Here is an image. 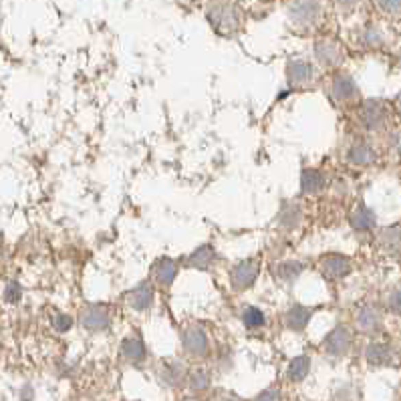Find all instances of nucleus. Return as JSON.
<instances>
[{
	"mask_svg": "<svg viewBox=\"0 0 401 401\" xmlns=\"http://www.w3.org/2000/svg\"><path fill=\"white\" fill-rule=\"evenodd\" d=\"M210 385V375L204 371V369H196L192 375H190V387L200 391V389H206Z\"/></svg>",
	"mask_w": 401,
	"mask_h": 401,
	"instance_id": "nucleus-26",
	"label": "nucleus"
},
{
	"mask_svg": "<svg viewBox=\"0 0 401 401\" xmlns=\"http://www.w3.org/2000/svg\"><path fill=\"white\" fill-rule=\"evenodd\" d=\"M186 268L192 270H210L212 265L216 263V250L210 244H204L200 248H196L190 256H186Z\"/></svg>",
	"mask_w": 401,
	"mask_h": 401,
	"instance_id": "nucleus-13",
	"label": "nucleus"
},
{
	"mask_svg": "<svg viewBox=\"0 0 401 401\" xmlns=\"http://www.w3.org/2000/svg\"><path fill=\"white\" fill-rule=\"evenodd\" d=\"M178 263L175 260H171V258H158L156 263H154V267H151V278H154V282H156V287H160V289H169L171 287V282L175 280V274H178Z\"/></svg>",
	"mask_w": 401,
	"mask_h": 401,
	"instance_id": "nucleus-9",
	"label": "nucleus"
},
{
	"mask_svg": "<svg viewBox=\"0 0 401 401\" xmlns=\"http://www.w3.org/2000/svg\"><path fill=\"white\" fill-rule=\"evenodd\" d=\"M319 270L327 280H337L351 272V260L343 254H325L319 260Z\"/></svg>",
	"mask_w": 401,
	"mask_h": 401,
	"instance_id": "nucleus-7",
	"label": "nucleus"
},
{
	"mask_svg": "<svg viewBox=\"0 0 401 401\" xmlns=\"http://www.w3.org/2000/svg\"><path fill=\"white\" fill-rule=\"evenodd\" d=\"M23 297V291L16 282H8L6 284V291H4V299L8 302H19Z\"/></svg>",
	"mask_w": 401,
	"mask_h": 401,
	"instance_id": "nucleus-29",
	"label": "nucleus"
},
{
	"mask_svg": "<svg viewBox=\"0 0 401 401\" xmlns=\"http://www.w3.org/2000/svg\"><path fill=\"white\" fill-rule=\"evenodd\" d=\"M304 268H306V265L301 263V260H284V263L276 265V268H274V276H276L278 282L291 284V282H295V280L301 276L302 272H304Z\"/></svg>",
	"mask_w": 401,
	"mask_h": 401,
	"instance_id": "nucleus-16",
	"label": "nucleus"
},
{
	"mask_svg": "<svg viewBox=\"0 0 401 401\" xmlns=\"http://www.w3.org/2000/svg\"><path fill=\"white\" fill-rule=\"evenodd\" d=\"M287 12L295 29L299 31L315 29L323 19V0H291Z\"/></svg>",
	"mask_w": 401,
	"mask_h": 401,
	"instance_id": "nucleus-2",
	"label": "nucleus"
},
{
	"mask_svg": "<svg viewBox=\"0 0 401 401\" xmlns=\"http://www.w3.org/2000/svg\"><path fill=\"white\" fill-rule=\"evenodd\" d=\"M79 321L87 331H103L109 327V321H111L109 306L107 304H87L81 311Z\"/></svg>",
	"mask_w": 401,
	"mask_h": 401,
	"instance_id": "nucleus-4",
	"label": "nucleus"
},
{
	"mask_svg": "<svg viewBox=\"0 0 401 401\" xmlns=\"http://www.w3.org/2000/svg\"><path fill=\"white\" fill-rule=\"evenodd\" d=\"M210 25L222 34H232L242 25V10L232 0H216L208 6Z\"/></svg>",
	"mask_w": 401,
	"mask_h": 401,
	"instance_id": "nucleus-1",
	"label": "nucleus"
},
{
	"mask_svg": "<svg viewBox=\"0 0 401 401\" xmlns=\"http://www.w3.org/2000/svg\"><path fill=\"white\" fill-rule=\"evenodd\" d=\"M258 274H260V258L258 256L240 260L230 272V284H232L236 293H242V291L250 289L256 282Z\"/></svg>",
	"mask_w": 401,
	"mask_h": 401,
	"instance_id": "nucleus-3",
	"label": "nucleus"
},
{
	"mask_svg": "<svg viewBox=\"0 0 401 401\" xmlns=\"http://www.w3.org/2000/svg\"><path fill=\"white\" fill-rule=\"evenodd\" d=\"M222 401H232V400H222Z\"/></svg>",
	"mask_w": 401,
	"mask_h": 401,
	"instance_id": "nucleus-35",
	"label": "nucleus"
},
{
	"mask_svg": "<svg viewBox=\"0 0 401 401\" xmlns=\"http://www.w3.org/2000/svg\"><path fill=\"white\" fill-rule=\"evenodd\" d=\"M313 79H315V67L308 61H304V59H291L287 63L289 87H293V89L306 87Z\"/></svg>",
	"mask_w": 401,
	"mask_h": 401,
	"instance_id": "nucleus-5",
	"label": "nucleus"
},
{
	"mask_svg": "<svg viewBox=\"0 0 401 401\" xmlns=\"http://www.w3.org/2000/svg\"><path fill=\"white\" fill-rule=\"evenodd\" d=\"M308 365H311V361H308V357H297V359H293L291 361V365H289V377L293 379V381H301L306 377V373H308Z\"/></svg>",
	"mask_w": 401,
	"mask_h": 401,
	"instance_id": "nucleus-24",
	"label": "nucleus"
},
{
	"mask_svg": "<svg viewBox=\"0 0 401 401\" xmlns=\"http://www.w3.org/2000/svg\"><path fill=\"white\" fill-rule=\"evenodd\" d=\"M325 188V178L319 169H302L301 173V192L306 196H315L319 192H323Z\"/></svg>",
	"mask_w": 401,
	"mask_h": 401,
	"instance_id": "nucleus-17",
	"label": "nucleus"
},
{
	"mask_svg": "<svg viewBox=\"0 0 401 401\" xmlns=\"http://www.w3.org/2000/svg\"><path fill=\"white\" fill-rule=\"evenodd\" d=\"M182 343L184 349L194 357H202L208 353V335L198 325H192L182 333Z\"/></svg>",
	"mask_w": 401,
	"mask_h": 401,
	"instance_id": "nucleus-8",
	"label": "nucleus"
},
{
	"mask_svg": "<svg viewBox=\"0 0 401 401\" xmlns=\"http://www.w3.org/2000/svg\"><path fill=\"white\" fill-rule=\"evenodd\" d=\"M256 401H280V393L276 389H268L265 393H260Z\"/></svg>",
	"mask_w": 401,
	"mask_h": 401,
	"instance_id": "nucleus-32",
	"label": "nucleus"
},
{
	"mask_svg": "<svg viewBox=\"0 0 401 401\" xmlns=\"http://www.w3.org/2000/svg\"><path fill=\"white\" fill-rule=\"evenodd\" d=\"M53 325H55V329H57L59 333H65V331L71 329L73 319L67 317V315H63V313H59V315H55V317H53Z\"/></svg>",
	"mask_w": 401,
	"mask_h": 401,
	"instance_id": "nucleus-28",
	"label": "nucleus"
},
{
	"mask_svg": "<svg viewBox=\"0 0 401 401\" xmlns=\"http://www.w3.org/2000/svg\"><path fill=\"white\" fill-rule=\"evenodd\" d=\"M278 220H280V226H284L287 230L297 228V226H299V222H301V208H299L295 202L284 204V208H282V212H280Z\"/></svg>",
	"mask_w": 401,
	"mask_h": 401,
	"instance_id": "nucleus-21",
	"label": "nucleus"
},
{
	"mask_svg": "<svg viewBox=\"0 0 401 401\" xmlns=\"http://www.w3.org/2000/svg\"><path fill=\"white\" fill-rule=\"evenodd\" d=\"M331 97L339 103H349L357 97V85L355 81L345 75V73H339L331 83Z\"/></svg>",
	"mask_w": 401,
	"mask_h": 401,
	"instance_id": "nucleus-12",
	"label": "nucleus"
},
{
	"mask_svg": "<svg viewBox=\"0 0 401 401\" xmlns=\"http://www.w3.org/2000/svg\"><path fill=\"white\" fill-rule=\"evenodd\" d=\"M398 109H400V113H401V95H400V99H398Z\"/></svg>",
	"mask_w": 401,
	"mask_h": 401,
	"instance_id": "nucleus-34",
	"label": "nucleus"
},
{
	"mask_svg": "<svg viewBox=\"0 0 401 401\" xmlns=\"http://www.w3.org/2000/svg\"><path fill=\"white\" fill-rule=\"evenodd\" d=\"M381 244L389 252H398L401 248V232L400 228H387L381 232Z\"/></svg>",
	"mask_w": 401,
	"mask_h": 401,
	"instance_id": "nucleus-25",
	"label": "nucleus"
},
{
	"mask_svg": "<svg viewBox=\"0 0 401 401\" xmlns=\"http://www.w3.org/2000/svg\"><path fill=\"white\" fill-rule=\"evenodd\" d=\"M347 160L355 166H369L373 160H375V154L371 149V145L365 141H357L351 145L349 154H347Z\"/></svg>",
	"mask_w": 401,
	"mask_h": 401,
	"instance_id": "nucleus-18",
	"label": "nucleus"
},
{
	"mask_svg": "<svg viewBox=\"0 0 401 401\" xmlns=\"http://www.w3.org/2000/svg\"><path fill=\"white\" fill-rule=\"evenodd\" d=\"M242 323L248 327V329H258L267 323V317L260 308L256 306H246L244 313H242Z\"/></svg>",
	"mask_w": 401,
	"mask_h": 401,
	"instance_id": "nucleus-23",
	"label": "nucleus"
},
{
	"mask_svg": "<svg viewBox=\"0 0 401 401\" xmlns=\"http://www.w3.org/2000/svg\"><path fill=\"white\" fill-rule=\"evenodd\" d=\"M311 315H313V311L306 308L304 304H295V306H291V308L284 313L282 323H284L291 331H302V329L306 327V323L311 321Z\"/></svg>",
	"mask_w": 401,
	"mask_h": 401,
	"instance_id": "nucleus-15",
	"label": "nucleus"
},
{
	"mask_svg": "<svg viewBox=\"0 0 401 401\" xmlns=\"http://www.w3.org/2000/svg\"><path fill=\"white\" fill-rule=\"evenodd\" d=\"M337 2V6H341V8H351V6H355L359 0H335Z\"/></svg>",
	"mask_w": 401,
	"mask_h": 401,
	"instance_id": "nucleus-33",
	"label": "nucleus"
},
{
	"mask_svg": "<svg viewBox=\"0 0 401 401\" xmlns=\"http://www.w3.org/2000/svg\"><path fill=\"white\" fill-rule=\"evenodd\" d=\"M154 295H156L154 284L147 282V280H143V282H139L135 289H132V291L125 295V302H127V306H132L134 311H145V308L151 306Z\"/></svg>",
	"mask_w": 401,
	"mask_h": 401,
	"instance_id": "nucleus-10",
	"label": "nucleus"
},
{
	"mask_svg": "<svg viewBox=\"0 0 401 401\" xmlns=\"http://www.w3.org/2000/svg\"><path fill=\"white\" fill-rule=\"evenodd\" d=\"M387 121V109L381 101H367L361 109V123L367 130H379Z\"/></svg>",
	"mask_w": 401,
	"mask_h": 401,
	"instance_id": "nucleus-11",
	"label": "nucleus"
},
{
	"mask_svg": "<svg viewBox=\"0 0 401 401\" xmlns=\"http://www.w3.org/2000/svg\"><path fill=\"white\" fill-rule=\"evenodd\" d=\"M389 308H391L393 313L401 315V289L400 291H396V293L389 297Z\"/></svg>",
	"mask_w": 401,
	"mask_h": 401,
	"instance_id": "nucleus-31",
	"label": "nucleus"
},
{
	"mask_svg": "<svg viewBox=\"0 0 401 401\" xmlns=\"http://www.w3.org/2000/svg\"><path fill=\"white\" fill-rule=\"evenodd\" d=\"M367 357L371 363H385L389 359V351L383 345H371L367 351Z\"/></svg>",
	"mask_w": 401,
	"mask_h": 401,
	"instance_id": "nucleus-27",
	"label": "nucleus"
},
{
	"mask_svg": "<svg viewBox=\"0 0 401 401\" xmlns=\"http://www.w3.org/2000/svg\"><path fill=\"white\" fill-rule=\"evenodd\" d=\"M357 325H359V329L365 331V333H375V331L379 329L381 321H379V315H377L371 306H365V308H361L359 315H357Z\"/></svg>",
	"mask_w": 401,
	"mask_h": 401,
	"instance_id": "nucleus-22",
	"label": "nucleus"
},
{
	"mask_svg": "<svg viewBox=\"0 0 401 401\" xmlns=\"http://www.w3.org/2000/svg\"><path fill=\"white\" fill-rule=\"evenodd\" d=\"M351 345V335L347 327H335L333 331L329 333V337L325 339V349L331 353V355H343Z\"/></svg>",
	"mask_w": 401,
	"mask_h": 401,
	"instance_id": "nucleus-14",
	"label": "nucleus"
},
{
	"mask_svg": "<svg viewBox=\"0 0 401 401\" xmlns=\"http://www.w3.org/2000/svg\"><path fill=\"white\" fill-rule=\"evenodd\" d=\"M121 355L123 359L132 361V363H137L145 357V347L141 343V339L137 337H127L123 343H121Z\"/></svg>",
	"mask_w": 401,
	"mask_h": 401,
	"instance_id": "nucleus-19",
	"label": "nucleus"
},
{
	"mask_svg": "<svg viewBox=\"0 0 401 401\" xmlns=\"http://www.w3.org/2000/svg\"><path fill=\"white\" fill-rule=\"evenodd\" d=\"M315 59L319 65L327 69L339 67L341 61H343V51L341 47L337 45V40H331V38H319L315 42Z\"/></svg>",
	"mask_w": 401,
	"mask_h": 401,
	"instance_id": "nucleus-6",
	"label": "nucleus"
},
{
	"mask_svg": "<svg viewBox=\"0 0 401 401\" xmlns=\"http://www.w3.org/2000/svg\"><path fill=\"white\" fill-rule=\"evenodd\" d=\"M351 226L355 230H371L375 226V214L365 208V206H359L353 214H351Z\"/></svg>",
	"mask_w": 401,
	"mask_h": 401,
	"instance_id": "nucleus-20",
	"label": "nucleus"
},
{
	"mask_svg": "<svg viewBox=\"0 0 401 401\" xmlns=\"http://www.w3.org/2000/svg\"><path fill=\"white\" fill-rule=\"evenodd\" d=\"M377 4L385 12H400L401 10V0H377Z\"/></svg>",
	"mask_w": 401,
	"mask_h": 401,
	"instance_id": "nucleus-30",
	"label": "nucleus"
}]
</instances>
